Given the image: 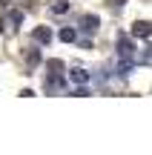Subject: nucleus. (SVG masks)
I'll list each match as a JSON object with an SVG mask.
<instances>
[{
    "mask_svg": "<svg viewBox=\"0 0 152 155\" xmlns=\"http://www.w3.org/2000/svg\"><path fill=\"white\" fill-rule=\"evenodd\" d=\"M118 55H121V61H132V55H135V43H132L126 35L118 38Z\"/></svg>",
    "mask_w": 152,
    "mask_h": 155,
    "instance_id": "nucleus-1",
    "label": "nucleus"
},
{
    "mask_svg": "<svg viewBox=\"0 0 152 155\" xmlns=\"http://www.w3.org/2000/svg\"><path fill=\"white\" fill-rule=\"evenodd\" d=\"M98 26H101V20H98V15H92V12L80 17V29H83L86 35H95V32H98Z\"/></svg>",
    "mask_w": 152,
    "mask_h": 155,
    "instance_id": "nucleus-2",
    "label": "nucleus"
},
{
    "mask_svg": "<svg viewBox=\"0 0 152 155\" xmlns=\"http://www.w3.org/2000/svg\"><path fill=\"white\" fill-rule=\"evenodd\" d=\"M132 38H152V23L149 20L132 23Z\"/></svg>",
    "mask_w": 152,
    "mask_h": 155,
    "instance_id": "nucleus-3",
    "label": "nucleus"
},
{
    "mask_svg": "<svg viewBox=\"0 0 152 155\" xmlns=\"http://www.w3.org/2000/svg\"><path fill=\"white\" fill-rule=\"evenodd\" d=\"M69 78H72V83H86L89 81V72H86V69H72Z\"/></svg>",
    "mask_w": 152,
    "mask_h": 155,
    "instance_id": "nucleus-4",
    "label": "nucleus"
},
{
    "mask_svg": "<svg viewBox=\"0 0 152 155\" xmlns=\"http://www.w3.org/2000/svg\"><path fill=\"white\" fill-rule=\"evenodd\" d=\"M34 40H40V43H49V40H52V32H49L46 26H40L37 32H34Z\"/></svg>",
    "mask_w": 152,
    "mask_h": 155,
    "instance_id": "nucleus-5",
    "label": "nucleus"
},
{
    "mask_svg": "<svg viewBox=\"0 0 152 155\" xmlns=\"http://www.w3.org/2000/svg\"><path fill=\"white\" fill-rule=\"evenodd\" d=\"M69 12V3L66 0H57V3H52V15H66Z\"/></svg>",
    "mask_w": 152,
    "mask_h": 155,
    "instance_id": "nucleus-6",
    "label": "nucleus"
},
{
    "mask_svg": "<svg viewBox=\"0 0 152 155\" xmlns=\"http://www.w3.org/2000/svg\"><path fill=\"white\" fill-rule=\"evenodd\" d=\"M57 38H60L63 43H72V40L78 38V32H75V29H60V35H57Z\"/></svg>",
    "mask_w": 152,
    "mask_h": 155,
    "instance_id": "nucleus-7",
    "label": "nucleus"
},
{
    "mask_svg": "<svg viewBox=\"0 0 152 155\" xmlns=\"http://www.w3.org/2000/svg\"><path fill=\"white\" fill-rule=\"evenodd\" d=\"M9 20H11V26H17V23L23 20V12H11V15H9Z\"/></svg>",
    "mask_w": 152,
    "mask_h": 155,
    "instance_id": "nucleus-8",
    "label": "nucleus"
},
{
    "mask_svg": "<svg viewBox=\"0 0 152 155\" xmlns=\"http://www.w3.org/2000/svg\"><path fill=\"white\" fill-rule=\"evenodd\" d=\"M57 69H63V66H60V61H49V72H52V75H60Z\"/></svg>",
    "mask_w": 152,
    "mask_h": 155,
    "instance_id": "nucleus-9",
    "label": "nucleus"
},
{
    "mask_svg": "<svg viewBox=\"0 0 152 155\" xmlns=\"http://www.w3.org/2000/svg\"><path fill=\"white\" fill-rule=\"evenodd\" d=\"M141 61H144V63H152V46H147V52H144Z\"/></svg>",
    "mask_w": 152,
    "mask_h": 155,
    "instance_id": "nucleus-10",
    "label": "nucleus"
},
{
    "mask_svg": "<svg viewBox=\"0 0 152 155\" xmlns=\"http://www.w3.org/2000/svg\"><path fill=\"white\" fill-rule=\"evenodd\" d=\"M29 63H40V52H32L29 55Z\"/></svg>",
    "mask_w": 152,
    "mask_h": 155,
    "instance_id": "nucleus-11",
    "label": "nucleus"
},
{
    "mask_svg": "<svg viewBox=\"0 0 152 155\" xmlns=\"http://www.w3.org/2000/svg\"><path fill=\"white\" fill-rule=\"evenodd\" d=\"M109 3H112V6H124L126 0H109Z\"/></svg>",
    "mask_w": 152,
    "mask_h": 155,
    "instance_id": "nucleus-12",
    "label": "nucleus"
}]
</instances>
